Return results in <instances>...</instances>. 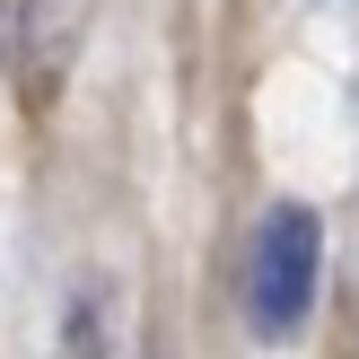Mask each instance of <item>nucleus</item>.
I'll return each instance as SVG.
<instances>
[{
	"instance_id": "obj_1",
	"label": "nucleus",
	"mask_w": 359,
	"mask_h": 359,
	"mask_svg": "<svg viewBox=\"0 0 359 359\" xmlns=\"http://www.w3.org/2000/svg\"><path fill=\"white\" fill-rule=\"evenodd\" d=\"M325 290V219L316 202H272L245 255V325L255 342H298Z\"/></svg>"
},
{
	"instance_id": "obj_2",
	"label": "nucleus",
	"mask_w": 359,
	"mask_h": 359,
	"mask_svg": "<svg viewBox=\"0 0 359 359\" xmlns=\"http://www.w3.org/2000/svg\"><path fill=\"white\" fill-rule=\"evenodd\" d=\"M53 359H114V325H105V298L79 290L62 307V342H53Z\"/></svg>"
}]
</instances>
